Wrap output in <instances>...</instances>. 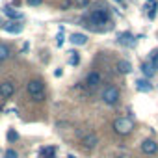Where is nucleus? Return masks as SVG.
<instances>
[{
    "mask_svg": "<svg viewBox=\"0 0 158 158\" xmlns=\"http://www.w3.org/2000/svg\"><path fill=\"white\" fill-rule=\"evenodd\" d=\"M134 130V121L130 117H117L114 121V132L119 136H128Z\"/></svg>",
    "mask_w": 158,
    "mask_h": 158,
    "instance_id": "nucleus-1",
    "label": "nucleus"
},
{
    "mask_svg": "<svg viewBox=\"0 0 158 158\" xmlns=\"http://www.w3.org/2000/svg\"><path fill=\"white\" fill-rule=\"evenodd\" d=\"M101 99H102V102H104V104L114 106V104H117V102H119L121 93H119V89H117L115 86H106V88L101 91Z\"/></svg>",
    "mask_w": 158,
    "mask_h": 158,
    "instance_id": "nucleus-2",
    "label": "nucleus"
},
{
    "mask_svg": "<svg viewBox=\"0 0 158 158\" xmlns=\"http://www.w3.org/2000/svg\"><path fill=\"white\" fill-rule=\"evenodd\" d=\"M26 89L34 101H43L45 99V84L41 80H30L26 84Z\"/></svg>",
    "mask_w": 158,
    "mask_h": 158,
    "instance_id": "nucleus-3",
    "label": "nucleus"
},
{
    "mask_svg": "<svg viewBox=\"0 0 158 158\" xmlns=\"http://www.w3.org/2000/svg\"><path fill=\"white\" fill-rule=\"evenodd\" d=\"M91 24H106L108 23V11L106 10H93L89 15Z\"/></svg>",
    "mask_w": 158,
    "mask_h": 158,
    "instance_id": "nucleus-4",
    "label": "nucleus"
},
{
    "mask_svg": "<svg viewBox=\"0 0 158 158\" xmlns=\"http://www.w3.org/2000/svg\"><path fill=\"white\" fill-rule=\"evenodd\" d=\"M15 95V84L11 80H4L0 84V97L2 99H11Z\"/></svg>",
    "mask_w": 158,
    "mask_h": 158,
    "instance_id": "nucleus-5",
    "label": "nucleus"
},
{
    "mask_svg": "<svg viewBox=\"0 0 158 158\" xmlns=\"http://www.w3.org/2000/svg\"><path fill=\"white\" fill-rule=\"evenodd\" d=\"M141 152H143V154H149V156L156 154V152H158V143H156L154 139H151V138L143 139V141H141Z\"/></svg>",
    "mask_w": 158,
    "mask_h": 158,
    "instance_id": "nucleus-6",
    "label": "nucleus"
},
{
    "mask_svg": "<svg viewBox=\"0 0 158 158\" xmlns=\"http://www.w3.org/2000/svg\"><path fill=\"white\" fill-rule=\"evenodd\" d=\"M101 84H102V76H101V73H97V71L88 73V76H86V86H88V88H99Z\"/></svg>",
    "mask_w": 158,
    "mask_h": 158,
    "instance_id": "nucleus-7",
    "label": "nucleus"
},
{
    "mask_svg": "<svg viewBox=\"0 0 158 158\" xmlns=\"http://www.w3.org/2000/svg\"><path fill=\"white\" fill-rule=\"evenodd\" d=\"M97 143H99V138H97L95 132H89V134H86V136L82 138L84 149H93V147H97Z\"/></svg>",
    "mask_w": 158,
    "mask_h": 158,
    "instance_id": "nucleus-8",
    "label": "nucleus"
},
{
    "mask_svg": "<svg viewBox=\"0 0 158 158\" xmlns=\"http://www.w3.org/2000/svg\"><path fill=\"white\" fill-rule=\"evenodd\" d=\"M69 41H71L73 45H76V47H84V45L88 43V37H86L84 34H71Z\"/></svg>",
    "mask_w": 158,
    "mask_h": 158,
    "instance_id": "nucleus-9",
    "label": "nucleus"
},
{
    "mask_svg": "<svg viewBox=\"0 0 158 158\" xmlns=\"http://www.w3.org/2000/svg\"><path fill=\"white\" fill-rule=\"evenodd\" d=\"M115 69H117L121 74H128V73L132 71V65H130V61H127V60H119L117 65H115Z\"/></svg>",
    "mask_w": 158,
    "mask_h": 158,
    "instance_id": "nucleus-10",
    "label": "nucleus"
},
{
    "mask_svg": "<svg viewBox=\"0 0 158 158\" xmlns=\"http://www.w3.org/2000/svg\"><path fill=\"white\" fill-rule=\"evenodd\" d=\"M2 30H4V32H8V34H21V32H23V24L8 23V24H4V26H2Z\"/></svg>",
    "mask_w": 158,
    "mask_h": 158,
    "instance_id": "nucleus-11",
    "label": "nucleus"
},
{
    "mask_svg": "<svg viewBox=\"0 0 158 158\" xmlns=\"http://www.w3.org/2000/svg\"><path fill=\"white\" fill-rule=\"evenodd\" d=\"M10 56H11V48H10V45L0 43V61H6Z\"/></svg>",
    "mask_w": 158,
    "mask_h": 158,
    "instance_id": "nucleus-12",
    "label": "nucleus"
},
{
    "mask_svg": "<svg viewBox=\"0 0 158 158\" xmlns=\"http://www.w3.org/2000/svg\"><path fill=\"white\" fill-rule=\"evenodd\" d=\"M4 13H6L10 19H15V21H17V19H23V13H21V11H17L15 8H10V6H8V8H4Z\"/></svg>",
    "mask_w": 158,
    "mask_h": 158,
    "instance_id": "nucleus-13",
    "label": "nucleus"
},
{
    "mask_svg": "<svg viewBox=\"0 0 158 158\" xmlns=\"http://www.w3.org/2000/svg\"><path fill=\"white\" fill-rule=\"evenodd\" d=\"M136 88H138L139 91H145V93L152 89V86H151V84H149L147 80H143V78H139V80H136Z\"/></svg>",
    "mask_w": 158,
    "mask_h": 158,
    "instance_id": "nucleus-14",
    "label": "nucleus"
},
{
    "mask_svg": "<svg viewBox=\"0 0 158 158\" xmlns=\"http://www.w3.org/2000/svg\"><path fill=\"white\" fill-rule=\"evenodd\" d=\"M141 73H143L147 78H151V76H154V73H156V71H154V67H152V65H151V61H149V63H143V65H141Z\"/></svg>",
    "mask_w": 158,
    "mask_h": 158,
    "instance_id": "nucleus-15",
    "label": "nucleus"
},
{
    "mask_svg": "<svg viewBox=\"0 0 158 158\" xmlns=\"http://www.w3.org/2000/svg\"><path fill=\"white\" fill-rule=\"evenodd\" d=\"M41 156L43 158H54L56 156V149L54 147H43L41 149Z\"/></svg>",
    "mask_w": 158,
    "mask_h": 158,
    "instance_id": "nucleus-16",
    "label": "nucleus"
},
{
    "mask_svg": "<svg viewBox=\"0 0 158 158\" xmlns=\"http://www.w3.org/2000/svg\"><path fill=\"white\" fill-rule=\"evenodd\" d=\"M149 61H151V65L154 67V71H158V50H152V52H151V60H149Z\"/></svg>",
    "mask_w": 158,
    "mask_h": 158,
    "instance_id": "nucleus-17",
    "label": "nucleus"
},
{
    "mask_svg": "<svg viewBox=\"0 0 158 158\" xmlns=\"http://www.w3.org/2000/svg\"><path fill=\"white\" fill-rule=\"evenodd\" d=\"M6 138H8V141H11V143H13V141H17V139H19V134H17L13 128H10V130H8V134H6Z\"/></svg>",
    "mask_w": 158,
    "mask_h": 158,
    "instance_id": "nucleus-18",
    "label": "nucleus"
},
{
    "mask_svg": "<svg viewBox=\"0 0 158 158\" xmlns=\"http://www.w3.org/2000/svg\"><path fill=\"white\" fill-rule=\"evenodd\" d=\"M69 54H71V58H69V63H71V65H76L78 61H80V56H78V52L73 50V52H69Z\"/></svg>",
    "mask_w": 158,
    "mask_h": 158,
    "instance_id": "nucleus-19",
    "label": "nucleus"
},
{
    "mask_svg": "<svg viewBox=\"0 0 158 158\" xmlns=\"http://www.w3.org/2000/svg\"><path fill=\"white\" fill-rule=\"evenodd\" d=\"M4 158H19V152H17L15 149H6Z\"/></svg>",
    "mask_w": 158,
    "mask_h": 158,
    "instance_id": "nucleus-20",
    "label": "nucleus"
},
{
    "mask_svg": "<svg viewBox=\"0 0 158 158\" xmlns=\"http://www.w3.org/2000/svg\"><path fill=\"white\" fill-rule=\"evenodd\" d=\"M74 4H76L78 8H86V6L89 4V0H74Z\"/></svg>",
    "mask_w": 158,
    "mask_h": 158,
    "instance_id": "nucleus-21",
    "label": "nucleus"
},
{
    "mask_svg": "<svg viewBox=\"0 0 158 158\" xmlns=\"http://www.w3.org/2000/svg\"><path fill=\"white\" fill-rule=\"evenodd\" d=\"M41 2H43V0H26V4H28V6H39Z\"/></svg>",
    "mask_w": 158,
    "mask_h": 158,
    "instance_id": "nucleus-22",
    "label": "nucleus"
},
{
    "mask_svg": "<svg viewBox=\"0 0 158 158\" xmlns=\"http://www.w3.org/2000/svg\"><path fill=\"white\" fill-rule=\"evenodd\" d=\"M56 43H58V47L63 45V35H61V34H58V41H56Z\"/></svg>",
    "mask_w": 158,
    "mask_h": 158,
    "instance_id": "nucleus-23",
    "label": "nucleus"
},
{
    "mask_svg": "<svg viewBox=\"0 0 158 158\" xmlns=\"http://www.w3.org/2000/svg\"><path fill=\"white\" fill-rule=\"evenodd\" d=\"M114 158H125V156H123V154H117V156H114Z\"/></svg>",
    "mask_w": 158,
    "mask_h": 158,
    "instance_id": "nucleus-24",
    "label": "nucleus"
},
{
    "mask_svg": "<svg viewBox=\"0 0 158 158\" xmlns=\"http://www.w3.org/2000/svg\"><path fill=\"white\" fill-rule=\"evenodd\" d=\"M67 158H76V156H73V154H69V156H67Z\"/></svg>",
    "mask_w": 158,
    "mask_h": 158,
    "instance_id": "nucleus-25",
    "label": "nucleus"
},
{
    "mask_svg": "<svg viewBox=\"0 0 158 158\" xmlns=\"http://www.w3.org/2000/svg\"><path fill=\"white\" fill-rule=\"evenodd\" d=\"M119 2H123V0H119Z\"/></svg>",
    "mask_w": 158,
    "mask_h": 158,
    "instance_id": "nucleus-26",
    "label": "nucleus"
}]
</instances>
